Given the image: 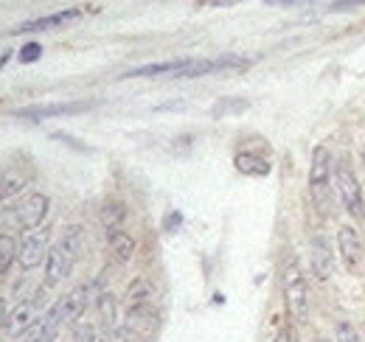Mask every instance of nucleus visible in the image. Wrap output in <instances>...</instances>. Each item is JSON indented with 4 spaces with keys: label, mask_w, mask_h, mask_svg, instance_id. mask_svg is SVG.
I'll return each instance as SVG.
<instances>
[{
    "label": "nucleus",
    "mask_w": 365,
    "mask_h": 342,
    "mask_svg": "<svg viewBox=\"0 0 365 342\" xmlns=\"http://www.w3.org/2000/svg\"><path fill=\"white\" fill-rule=\"evenodd\" d=\"M188 65V59H169V62H152V65H143L135 71H127L121 73L124 79H149V76H178L182 68Z\"/></svg>",
    "instance_id": "obj_14"
},
{
    "label": "nucleus",
    "mask_w": 365,
    "mask_h": 342,
    "mask_svg": "<svg viewBox=\"0 0 365 342\" xmlns=\"http://www.w3.org/2000/svg\"><path fill=\"white\" fill-rule=\"evenodd\" d=\"M48 242H51V230L48 227H37V230H29V236L23 239L20 250H17V261L23 269H34L40 266L48 258Z\"/></svg>",
    "instance_id": "obj_7"
},
{
    "label": "nucleus",
    "mask_w": 365,
    "mask_h": 342,
    "mask_svg": "<svg viewBox=\"0 0 365 342\" xmlns=\"http://www.w3.org/2000/svg\"><path fill=\"white\" fill-rule=\"evenodd\" d=\"M363 160H365V149H363Z\"/></svg>",
    "instance_id": "obj_32"
},
{
    "label": "nucleus",
    "mask_w": 365,
    "mask_h": 342,
    "mask_svg": "<svg viewBox=\"0 0 365 342\" xmlns=\"http://www.w3.org/2000/svg\"><path fill=\"white\" fill-rule=\"evenodd\" d=\"M273 342H295V340H292V328H287V326H284V328L275 334Z\"/></svg>",
    "instance_id": "obj_27"
},
{
    "label": "nucleus",
    "mask_w": 365,
    "mask_h": 342,
    "mask_svg": "<svg viewBox=\"0 0 365 342\" xmlns=\"http://www.w3.org/2000/svg\"><path fill=\"white\" fill-rule=\"evenodd\" d=\"M334 191L346 208V214L351 216L354 222H363L365 219V202H363V188H360V180H357V171L351 169L349 157H340L334 163Z\"/></svg>",
    "instance_id": "obj_4"
},
{
    "label": "nucleus",
    "mask_w": 365,
    "mask_h": 342,
    "mask_svg": "<svg viewBox=\"0 0 365 342\" xmlns=\"http://www.w3.org/2000/svg\"><path fill=\"white\" fill-rule=\"evenodd\" d=\"M96 309H98V323H101L104 334L121 326V306H118V298L113 292H101L96 298Z\"/></svg>",
    "instance_id": "obj_15"
},
{
    "label": "nucleus",
    "mask_w": 365,
    "mask_h": 342,
    "mask_svg": "<svg viewBox=\"0 0 365 342\" xmlns=\"http://www.w3.org/2000/svg\"><path fill=\"white\" fill-rule=\"evenodd\" d=\"M267 6H292V3H298V0H264Z\"/></svg>",
    "instance_id": "obj_29"
},
{
    "label": "nucleus",
    "mask_w": 365,
    "mask_h": 342,
    "mask_svg": "<svg viewBox=\"0 0 365 342\" xmlns=\"http://www.w3.org/2000/svg\"><path fill=\"white\" fill-rule=\"evenodd\" d=\"M82 17V9H65V11H56V14H48V17H37V20H29L23 26L14 28V34H29V31H51V28H62L73 20Z\"/></svg>",
    "instance_id": "obj_12"
},
{
    "label": "nucleus",
    "mask_w": 365,
    "mask_h": 342,
    "mask_svg": "<svg viewBox=\"0 0 365 342\" xmlns=\"http://www.w3.org/2000/svg\"><path fill=\"white\" fill-rule=\"evenodd\" d=\"M124 326L130 328L133 337H149L158 328V311L152 309V303H146V306H127L124 309Z\"/></svg>",
    "instance_id": "obj_10"
},
{
    "label": "nucleus",
    "mask_w": 365,
    "mask_h": 342,
    "mask_svg": "<svg viewBox=\"0 0 365 342\" xmlns=\"http://www.w3.org/2000/svg\"><path fill=\"white\" fill-rule=\"evenodd\" d=\"M48 216V197L46 194H31L20 208H17V222L26 230H37Z\"/></svg>",
    "instance_id": "obj_13"
},
{
    "label": "nucleus",
    "mask_w": 365,
    "mask_h": 342,
    "mask_svg": "<svg viewBox=\"0 0 365 342\" xmlns=\"http://www.w3.org/2000/svg\"><path fill=\"white\" fill-rule=\"evenodd\" d=\"M365 0H334L331 9H351V6H363Z\"/></svg>",
    "instance_id": "obj_28"
},
{
    "label": "nucleus",
    "mask_w": 365,
    "mask_h": 342,
    "mask_svg": "<svg viewBox=\"0 0 365 342\" xmlns=\"http://www.w3.org/2000/svg\"><path fill=\"white\" fill-rule=\"evenodd\" d=\"M124 219H127V208H124L121 202H107V205L101 208V227L107 230V236L118 233L121 224H124Z\"/></svg>",
    "instance_id": "obj_19"
},
{
    "label": "nucleus",
    "mask_w": 365,
    "mask_h": 342,
    "mask_svg": "<svg viewBox=\"0 0 365 342\" xmlns=\"http://www.w3.org/2000/svg\"><path fill=\"white\" fill-rule=\"evenodd\" d=\"M82 253V227L79 224H71L62 230L59 242L48 250L46 258V289L56 286L59 281H65L76 264V258Z\"/></svg>",
    "instance_id": "obj_1"
},
{
    "label": "nucleus",
    "mask_w": 365,
    "mask_h": 342,
    "mask_svg": "<svg viewBox=\"0 0 365 342\" xmlns=\"http://www.w3.org/2000/svg\"><path fill=\"white\" fill-rule=\"evenodd\" d=\"M146 303H152V286H149L143 278H135V281L127 286L124 309H127V306H146Z\"/></svg>",
    "instance_id": "obj_20"
},
{
    "label": "nucleus",
    "mask_w": 365,
    "mask_h": 342,
    "mask_svg": "<svg viewBox=\"0 0 365 342\" xmlns=\"http://www.w3.org/2000/svg\"><path fill=\"white\" fill-rule=\"evenodd\" d=\"M337 253L343 258V266L349 272H360L363 269V256H365V247H363V239H360V230L351 227V224H343L337 230Z\"/></svg>",
    "instance_id": "obj_6"
},
{
    "label": "nucleus",
    "mask_w": 365,
    "mask_h": 342,
    "mask_svg": "<svg viewBox=\"0 0 365 342\" xmlns=\"http://www.w3.org/2000/svg\"><path fill=\"white\" fill-rule=\"evenodd\" d=\"M93 110V101H68V104H43V107H26L17 110V118H29V121H43V118H56V115H76Z\"/></svg>",
    "instance_id": "obj_9"
},
{
    "label": "nucleus",
    "mask_w": 365,
    "mask_h": 342,
    "mask_svg": "<svg viewBox=\"0 0 365 342\" xmlns=\"http://www.w3.org/2000/svg\"><path fill=\"white\" fill-rule=\"evenodd\" d=\"M43 56V45L40 43H29V45H23V51H20V62H37Z\"/></svg>",
    "instance_id": "obj_24"
},
{
    "label": "nucleus",
    "mask_w": 365,
    "mask_h": 342,
    "mask_svg": "<svg viewBox=\"0 0 365 342\" xmlns=\"http://www.w3.org/2000/svg\"><path fill=\"white\" fill-rule=\"evenodd\" d=\"M331 191H334V163H331V152L320 143L312 152V169H309V197L320 214L331 211Z\"/></svg>",
    "instance_id": "obj_3"
},
{
    "label": "nucleus",
    "mask_w": 365,
    "mask_h": 342,
    "mask_svg": "<svg viewBox=\"0 0 365 342\" xmlns=\"http://www.w3.org/2000/svg\"><path fill=\"white\" fill-rule=\"evenodd\" d=\"M334 342H363V337L351 323H337L334 326Z\"/></svg>",
    "instance_id": "obj_22"
},
{
    "label": "nucleus",
    "mask_w": 365,
    "mask_h": 342,
    "mask_svg": "<svg viewBox=\"0 0 365 342\" xmlns=\"http://www.w3.org/2000/svg\"><path fill=\"white\" fill-rule=\"evenodd\" d=\"M309 264H312V272L318 281H329L334 275V253H331V244L326 236L315 233L312 242H309Z\"/></svg>",
    "instance_id": "obj_8"
},
{
    "label": "nucleus",
    "mask_w": 365,
    "mask_h": 342,
    "mask_svg": "<svg viewBox=\"0 0 365 342\" xmlns=\"http://www.w3.org/2000/svg\"><path fill=\"white\" fill-rule=\"evenodd\" d=\"M107 242H110V253L115 261H121V264H127L133 253H135V239L133 236H127L124 230H118V233H113V236H107Z\"/></svg>",
    "instance_id": "obj_18"
},
{
    "label": "nucleus",
    "mask_w": 365,
    "mask_h": 342,
    "mask_svg": "<svg viewBox=\"0 0 365 342\" xmlns=\"http://www.w3.org/2000/svg\"><path fill=\"white\" fill-rule=\"evenodd\" d=\"M180 222H182V216L178 214V211H175V214H169L166 219H163V227H166L169 233H175V230L180 227Z\"/></svg>",
    "instance_id": "obj_26"
},
{
    "label": "nucleus",
    "mask_w": 365,
    "mask_h": 342,
    "mask_svg": "<svg viewBox=\"0 0 365 342\" xmlns=\"http://www.w3.org/2000/svg\"><path fill=\"white\" fill-rule=\"evenodd\" d=\"M98 295H101V292H98V281H96V284H82V286H76L73 292H68L65 298L56 303V306H59V311H62V320L76 326V323L85 317L88 306H91Z\"/></svg>",
    "instance_id": "obj_5"
},
{
    "label": "nucleus",
    "mask_w": 365,
    "mask_h": 342,
    "mask_svg": "<svg viewBox=\"0 0 365 342\" xmlns=\"http://www.w3.org/2000/svg\"><path fill=\"white\" fill-rule=\"evenodd\" d=\"M281 281H284V298H287V311L295 323H307L309 320V286H307V275L298 264V258H284V269H281Z\"/></svg>",
    "instance_id": "obj_2"
},
{
    "label": "nucleus",
    "mask_w": 365,
    "mask_h": 342,
    "mask_svg": "<svg viewBox=\"0 0 365 342\" xmlns=\"http://www.w3.org/2000/svg\"><path fill=\"white\" fill-rule=\"evenodd\" d=\"M233 163H236V171H242L247 177H267L270 174V163L264 157L253 155V152H239L233 157Z\"/></svg>",
    "instance_id": "obj_17"
},
{
    "label": "nucleus",
    "mask_w": 365,
    "mask_h": 342,
    "mask_svg": "<svg viewBox=\"0 0 365 342\" xmlns=\"http://www.w3.org/2000/svg\"><path fill=\"white\" fill-rule=\"evenodd\" d=\"M71 342H96V328H93L91 323H76Z\"/></svg>",
    "instance_id": "obj_23"
},
{
    "label": "nucleus",
    "mask_w": 365,
    "mask_h": 342,
    "mask_svg": "<svg viewBox=\"0 0 365 342\" xmlns=\"http://www.w3.org/2000/svg\"><path fill=\"white\" fill-rule=\"evenodd\" d=\"M29 185V169H20V166H11L9 171L0 174V200L6 197H14L17 191H23Z\"/></svg>",
    "instance_id": "obj_16"
},
{
    "label": "nucleus",
    "mask_w": 365,
    "mask_h": 342,
    "mask_svg": "<svg viewBox=\"0 0 365 342\" xmlns=\"http://www.w3.org/2000/svg\"><path fill=\"white\" fill-rule=\"evenodd\" d=\"M17 244H14V239L11 236H0V278L9 272V266H11V261L17 258Z\"/></svg>",
    "instance_id": "obj_21"
},
{
    "label": "nucleus",
    "mask_w": 365,
    "mask_h": 342,
    "mask_svg": "<svg viewBox=\"0 0 365 342\" xmlns=\"http://www.w3.org/2000/svg\"><path fill=\"white\" fill-rule=\"evenodd\" d=\"M233 3H239V0H211V6H233Z\"/></svg>",
    "instance_id": "obj_31"
},
{
    "label": "nucleus",
    "mask_w": 365,
    "mask_h": 342,
    "mask_svg": "<svg viewBox=\"0 0 365 342\" xmlns=\"http://www.w3.org/2000/svg\"><path fill=\"white\" fill-rule=\"evenodd\" d=\"M228 110H233V113L247 110V101H222V104H217V107H214V118H222Z\"/></svg>",
    "instance_id": "obj_25"
},
{
    "label": "nucleus",
    "mask_w": 365,
    "mask_h": 342,
    "mask_svg": "<svg viewBox=\"0 0 365 342\" xmlns=\"http://www.w3.org/2000/svg\"><path fill=\"white\" fill-rule=\"evenodd\" d=\"M9 56H11V51H9V48H6V51H0V68L9 62Z\"/></svg>",
    "instance_id": "obj_30"
},
{
    "label": "nucleus",
    "mask_w": 365,
    "mask_h": 342,
    "mask_svg": "<svg viewBox=\"0 0 365 342\" xmlns=\"http://www.w3.org/2000/svg\"><path fill=\"white\" fill-rule=\"evenodd\" d=\"M37 303H40V300H23V303H17V306L9 311V317H6V331H9V337H23V334L37 323Z\"/></svg>",
    "instance_id": "obj_11"
}]
</instances>
